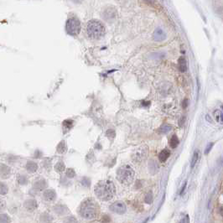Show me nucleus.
I'll return each instance as SVG.
<instances>
[{"label": "nucleus", "mask_w": 223, "mask_h": 223, "mask_svg": "<svg viewBox=\"0 0 223 223\" xmlns=\"http://www.w3.org/2000/svg\"><path fill=\"white\" fill-rule=\"evenodd\" d=\"M94 192L100 200L108 201L114 197L116 189L113 183L110 180H101L95 186Z\"/></svg>", "instance_id": "obj_1"}, {"label": "nucleus", "mask_w": 223, "mask_h": 223, "mask_svg": "<svg viewBox=\"0 0 223 223\" xmlns=\"http://www.w3.org/2000/svg\"><path fill=\"white\" fill-rule=\"evenodd\" d=\"M65 29L70 35H76L80 31V21L75 18H69L65 24Z\"/></svg>", "instance_id": "obj_6"}, {"label": "nucleus", "mask_w": 223, "mask_h": 223, "mask_svg": "<svg viewBox=\"0 0 223 223\" xmlns=\"http://www.w3.org/2000/svg\"><path fill=\"white\" fill-rule=\"evenodd\" d=\"M11 175V168L5 163H0V178L8 179Z\"/></svg>", "instance_id": "obj_8"}, {"label": "nucleus", "mask_w": 223, "mask_h": 223, "mask_svg": "<svg viewBox=\"0 0 223 223\" xmlns=\"http://www.w3.org/2000/svg\"><path fill=\"white\" fill-rule=\"evenodd\" d=\"M213 115H214V117H215V119L216 120V122L220 123V124H222L223 123L222 111H221V110H215V111L214 112V114Z\"/></svg>", "instance_id": "obj_17"}, {"label": "nucleus", "mask_w": 223, "mask_h": 223, "mask_svg": "<svg viewBox=\"0 0 223 223\" xmlns=\"http://www.w3.org/2000/svg\"><path fill=\"white\" fill-rule=\"evenodd\" d=\"M110 210L117 214H124L127 210V206L122 201H116L110 205Z\"/></svg>", "instance_id": "obj_7"}, {"label": "nucleus", "mask_w": 223, "mask_h": 223, "mask_svg": "<svg viewBox=\"0 0 223 223\" xmlns=\"http://www.w3.org/2000/svg\"><path fill=\"white\" fill-rule=\"evenodd\" d=\"M144 200H145V202L147 203V204H151V203H152V201H153V194H152L151 192H149V193L146 194Z\"/></svg>", "instance_id": "obj_26"}, {"label": "nucleus", "mask_w": 223, "mask_h": 223, "mask_svg": "<svg viewBox=\"0 0 223 223\" xmlns=\"http://www.w3.org/2000/svg\"><path fill=\"white\" fill-rule=\"evenodd\" d=\"M25 168L27 169V171L29 172V173H34L38 169V164L35 162H34V161L29 160L26 163Z\"/></svg>", "instance_id": "obj_14"}, {"label": "nucleus", "mask_w": 223, "mask_h": 223, "mask_svg": "<svg viewBox=\"0 0 223 223\" xmlns=\"http://www.w3.org/2000/svg\"><path fill=\"white\" fill-rule=\"evenodd\" d=\"M11 218L8 214H0V223H11Z\"/></svg>", "instance_id": "obj_23"}, {"label": "nucleus", "mask_w": 223, "mask_h": 223, "mask_svg": "<svg viewBox=\"0 0 223 223\" xmlns=\"http://www.w3.org/2000/svg\"><path fill=\"white\" fill-rule=\"evenodd\" d=\"M106 135L108 136L109 137H111V135H112V137H115V132L113 131V130H108L107 132H106Z\"/></svg>", "instance_id": "obj_32"}, {"label": "nucleus", "mask_w": 223, "mask_h": 223, "mask_svg": "<svg viewBox=\"0 0 223 223\" xmlns=\"http://www.w3.org/2000/svg\"><path fill=\"white\" fill-rule=\"evenodd\" d=\"M117 17V11L115 10L113 8H106L103 13V18L108 22L114 20Z\"/></svg>", "instance_id": "obj_9"}, {"label": "nucleus", "mask_w": 223, "mask_h": 223, "mask_svg": "<svg viewBox=\"0 0 223 223\" xmlns=\"http://www.w3.org/2000/svg\"><path fill=\"white\" fill-rule=\"evenodd\" d=\"M169 144L171 146V148H176L177 146H178V144H179V139H178V137H177L176 135H173L172 136Z\"/></svg>", "instance_id": "obj_24"}, {"label": "nucleus", "mask_w": 223, "mask_h": 223, "mask_svg": "<svg viewBox=\"0 0 223 223\" xmlns=\"http://www.w3.org/2000/svg\"><path fill=\"white\" fill-rule=\"evenodd\" d=\"M170 129H171V126H169L168 124H164L159 128V132H162V133H166V132H169Z\"/></svg>", "instance_id": "obj_25"}, {"label": "nucleus", "mask_w": 223, "mask_h": 223, "mask_svg": "<svg viewBox=\"0 0 223 223\" xmlns=\"http://www.w3.org/2000/svg\"><path fill=\"white\" fill-rule=\"evenodd\" d=\"M66 149H67V147H66V143H65V141L62 140L60 142L57 146V152L60 153H64L66 152Z\"/></svg>", "instance_id": "obj_20"}, {"label": "nucleus", "mask_w": 223, "mask_h": 223, "mask_svg": "<svg viewBox=\"0 0 223 223\" xmlns=\"http://www.w3.org/2000/svg\"><path fill=\"white\" fill-rule=\"evenodd\" d=\"M179 69L181 72H184L187 70L186 60L184 57H180L179 60Z\"/></svg>", "instance_id": "obj_19"}, {"label": "nucleus", "mask_w": 223, "mask_h": 223, "mask_svg": "<svg viewBox=\"0 0 223 223\" xmlns=\"http://www.w3.org/2000/svg\"><path fill=\"white\" fill-rule=\"evenodd\" d=\"M8 186L3 182H0V195H5L8 194Z\"/></svg>", "instance_id": "obj_21"}, {"label": "nucleus", "mask_w": 223, "mask_h": 223, "mask_svg": "<svg viewBox=\"0 0 223 223\" xmlns=\"http://www.w3.org/2000/svg\"><path fill=\"white\" fill-rule=\"evenodd\" d=\"M153 39L156 41H162L165 39V33L161 28H158L155 29V31L153 33Z\"/></svg>", "instance_id": "obj_12"}, {"label": "nucleus", "mask_w": 223, "mask_h": 223, "mask_svg": "<svg viewBox=\"0 0 223 223\" xmlns=\"http://www.w3.org/2000/svg\"><path fill=\"white\" fill-rule=\"evenodd\" d=\"M71 1H73L74 3H81L82 2L83 0H71Z\"/></svg>", "instance_id": "obj_34"}, {"label": "nucleus", "mask_w": 223, "mask_h": 223, "mask_svg": "<svg viewBox=\"0 0 223 223\" xmlns=\"http://www.w3.org/2000/svg\"><path fill=\"white\" fill-rule=\"evenodd\" d=\"M6 208V201L2 198H0V211L4 210Z\"/></svg>", "instance_id": "obj_29"}, {"label": "nucleus", "mask_w": 223, "mask_h": 223, "mask_svg": "<svg viewBox=\"0 0 223 223\" xmlns=\"http://www.w3.org/2000/svg\"><path fill=\"white\" fill-rule=\"evenodd\" d=\"M34 189L35 190H38V191H41L43 189H44L47 187V183L46 181L44 180V179H38L37 181H35L34 183Z\"/></svg>", "instance_id": "obj_13"}, {"label": "nucleus", "mask_w": 223, "mask_h": 223, "mask_svg": "<svg viewBox=\"0 0 223 223\" xmlns=\"http://www.w3.org/2000/svg\"><path fill=\"white\" fill-rule=\"evenodd\" d=\"M212 146H213V143H210V144L208 145V147L206 148V150L205 151V154H207V153H209V151H210V149H211V148H212Z\"/></svg>", "instance_id": "obj_33"}, {"label": "nucleus", "mask_w": 223, "mask_h": 223, "mask_svg": "<svg viewBox=\"0 0 223 223\" xmlns=\"http://www.w3.org/2000/svg\"><path fill=\"white\" fill-rule=\"evenodd\" d=\"M86 33L90 39H98L105 33V29L100 21L91 20L86 27Z\"/></svg>", "instance_id": "obj_4"}, {"label": "nucleus", "mask_w": 223, "mask_h": 223, "mask_svg": "<svg viewBox=\"0 0 223 223\" xmlns=\"http://www.w3.org/2000/svg\"><path fill=\"white\" fill-rule=\"evenodd\" d=\"M71 124H72V121H70V120H65V122H63V125L67 128H70L71 127Z\"/></svg>", "instance_id": "obj_30"}, {"label": "nucleus", "mask_w": 223, "mask_h": 223, "mask_svg": "<svg viewBox=\"0 0 223 223\" xmlns=\"http://www.w3.org/2000/svg\"><path fill=\"white\" fill-rule=\"evenodd\" d=\"M64 223H77V220L74 216H68L64 220Z\"/></svg>", "instance_id": "obj_27"}, {"label": "nucleus", "mask_w": 223, "mask_h": 223, "mask_svg": "<svg viewBox=\"0 0 223 223\" xmlns=\"http://www.w3.org/2000/svg\"><path fill=\"white\" fill-rule=\"evenodd\" d=\"M117 180L122 184L128 185L132 183L134 179V171L129 165H122L117 169Z\"/></svg>", "instance_id": "obj_3"}, {"label": "nucleus", "mask_w": 223, "mask_h": 223, "mask_svg": "<svg viewBox=\"0 0 223 223\" xmlns=\"http://www.w3.org/2000/svg\"><path fill=\"white\" fill-rule=\"evenodd\" d=\"M17 181L19 184L21 185H25L29 183V179L27 178L26 175H23V174H18V177H17Z\"/></svg>", "instance_id": "obj_18"}, {"label": "nucleus", "mask_w": 223, "mask_h": 223, "mask_svg": "<svg viewBox=\"0 0 223 223\" xmlns=\"http://www.w3.org/2000/svg\"><path fill=\"white\" fill-rule=\"evenodd\" d=\"M75 172L74 171V169H67V170H66V176L69 177V178H73V177H75Z\"/></svg>", "instance_id": "obj_28"}, {"label": "nucleus", "mask_w": 223, "mask_h": 223, "mask_svg": "<svg viewBox=\"0 0 223 223\" xmlns=\"http://www.w3.org/2000/svg\"><path fill=\"white\" fill-rule=\"evenodd\" d=\"M100 213V207L93 199H86L84 200L80 207V214L85 219H94Z\"/></svg>", "instance_id": "obj_2"}, {"label": "nucleus", "mask_w": 223, "mask_h": 223, "mask_svg": "<svg viewBox=\"0 0 223 223\" xmlns=\"http://www.w3.org/2000/svg\"><path fill=\"white\" fill-rule=\"evenodd\" d=\"M145 1L148 3H150V4H151V3H153L154 2H155V0H145Z\"/></svg>", "instance_id": "obj_35"}, {"label": "nucleus", "mask_w": 223, "mask_h": 223, "mask_svg": "<svg viewBox=\"0 0 223 223\" xmlns=\"http://www.w3.org/2000/svg\"><path fill=\"white\" fill-rule=\"evenodd\" d=\"M200 153L199 150H196L194 152V154H193V157H192V159H191V163H190V166H191V168H194V165L196 164V163H198V161H199V159H200Z\"/></svg>", "instance_id": "obj_16"}, {"label": "nucleus", "mask_w": 223, "mask_h": 223, "mask_svg": "<svg viewBox=\"0 0 223 223\" xmlns=\"http://www.w3.org/2000/svg\"><path fill=\"white\" fill-rule=\"evenodd\" d=\"M148 153V147L146 144H143L135 149L132 155V159L135 163H141L147 158Z\"/></svg>", "instance_id": "obj_5"}, {"label": "nucleus", "mask_w": 223, "mask_h": 223, "mask_svg": "<svg viewBox=\"0 0 223 223\" xmlns=\"http://www.w3.org/2000/svg\"><path fill=\"white\" fill-rule=\"evenodd\" d=\"M43 197L46 201H53L56 198V193L52 189H45L43 194Z\"/></svg>", "instance_id": "obj_11"}, {"label": "nucleus", "mask_w": 223, "mask_h": 223, "mask_svg": "<svg viewBox=\"0 0 223 223\" xmlns=\"http://www.w3.org/2000/svg\"><path fill=\"white\" fill-rule=\"evenodd\" d=\"M23 206L28 211H34L38 207V204H37V201L34 199H29V200H26L24 201Z\"/></svg>", "instance_id": "obj_10"}, {"label": "nucleus", "mask_w": 223, "mask_h": 223, "mask_svg": "<svg viewBox=\"0 0 223 223\" xmlns=\"http://www.w3.org/2000/svg\"><path fill=\"white\" fill-rule=\"evenodd\" d=\"M169 155H170V151L165 148V149H163V150H162L159 153V154H158V159H159L161 163H163V162H165L168 159Z\"/></svg>", "instance_id": "obj_15"}, {"label": "nucleus", "mask_w": 223, "mask_h": 223, "mask_svg": "<svg viewBox=\"0 0 223 223\" xmlns=\"http://www.w3.org/2000/svg\"><path fill=\"white\" fill-rule=\"evenodd\" d=\"M65 169V163H63L62 161L58 162V163L54 165V169H55V171L59 172V173H61V172L64 171Z\"/></svg>", "instance_id": "obj_22"}, {"label": "nucleus", "mask_w": 223, "mask_h": 223, "mask_svg": "<svg viewBox=\"0 0 223 223\" xmlns=\"http://www.w3.org/2000/svg\"><path fill=\"white\" fill-rule=\"evenodd\" d=\"M179 223H189V215H185L182 218L181 220L179 221Z\"/></svg>", "instance_id": "obj_31"}]
</instances>
